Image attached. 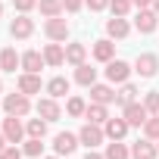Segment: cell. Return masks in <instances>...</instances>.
I'll return each instance as SVG.
<instances>
[{
  "label": "cell",
  "instance_id": "cell-36",
  "mask_svg": "<svg viewBox=\"0 0 159 159\" xmlns=\"http://www.w3.org/2000/svg\"><path fill=\"white\" fill-rule=\"evenodd\" d=\"M13 7H16L19 13H28V10H34V7H38V0H13Z\"/></svg>",
  "mask_w": 159,
  "mask_h": 159
},
{
  "label": "cell",
  "instance_id": "cell-4",
  "mask_svg": "<svg viewBox=\"0 0 159 159\" xmlns=\"http://www.w3.org/2000/svg\"><path fill=\"white\" fill-rule=\"evenodd\" d=\"M134 72H137L140 78H153V75L159 72V56H156V53H140V56L134 59Z\"/></svg>",
  "mask_w": 159,
  "mask_h": 159
},
{
  "label": "cell",
  "instance_id": "cell-31",
  "mask_svg": "<svg viewBox=\"0 0 159 159\" xmlns=\"http://www.w3.org/2000/svg\"><path fill=\"white\" fill-rule=\"evenodd\" d=\"M131 0H109V10H112V16H128L131 13Z\"/></svg>",
  "mask_w": 159,
  "mask_h": 159
},
{
  "label": "cell",
  "instance_id": "cell-2",
  "mask_svg": "<svg viewBox=\"0 0 159 159\" xmlns=\"http://www.w3.org/2000/svg\"><path fill=\"white\" fill-rule=\"evenodd\" d=\"M103 137H106V131H103V125H94V122H88L81 131H78V140H81L88 150H94V147H100L103 143Z\"/></svg>",
  "mask_w": 159,
  "mask_h": 159
},
{
  "label": "cell",
  "instance_id": "cell-24",
  "mask_svg": "<svg viewBox=\"0 0 159 159\" xmlns=\"http://www.w3.org/2000/svg\"><path fill=\"white\" fill-rule=\"evenodd\" d=\"M47 94H50L53 100H59V97H66V94H69V81H66L62 75H56V78H50V81H47Z\"/></svg>",
  "mask_w": 159,
  "mask_h": 159
},
{
  "label": "cell",
  "instance_id": "cell-3",
  "mask_svg": "<svg viewBox=\"0 0 159 159\" xmlns=\"http://www.w3.org/2000/svg\"><path fill=\"white\" fill-rule=\"evenodd\" d=\"M131 72H134V69H131L125 59H109V62H106V78H109L112 84H125Z\"/></svg>",
  "mask_w": 159,
  "mask_h": 159
},
{
  "label": "cell",
  "instance_id": "cell-9",
  "mask_svg": "<svg viewBox=\"0 0 159 159\" xmlns=\"http://www.w3.org/2000/svg\"><path fill=\"white\" fill-rule=\"evenodd\" d=\"M38 116L47 119V122H59L62 109H59V103H56L53 97H44V100H38Z\"/></svg>",
  "mask_w": 159,
  "mask_h": 159
},
{
  "label": "cell",
  "instance_id": "cell-35",
  "mask_svg": "<svg viewBox=\"0 0 159 159\" xmlns=\"http://www.w3.org/2000/svg\"><path fill=\"white\" fill-rule=\"evenodd\" d=\"M84 3H88L91 13H103V10L109 7V0H84Z\"/></svg>",
  "mask_w": 159,
  "mask_h": 159
},
{
  "label": "cell",
  "instance_id": "cell-8",
  "mask_svg": "<svg viewBox=\"0 0 159 159\" xmlns=\"http://www.w3.org/2000/svg\"><path fill=\"white\" fill-rule=\"evenodd\" d=\"M44 31H47V38L50 41H66L69 38V22L62 19V16H53V19H47V25H44Z\"/></svg>",
  "mask_w": 159,
  "mask_h": 159
},
{
  "label": "cell",
  "instance_id": "cell-12",
  "mask_svg": "<svg viewBox=\"0 0 159 159\" xmlns=\"http://www.w3.org/2000/svg\"><path fill=\"white\" fill-rule=\"evenodd\" d=\"M128 31H131V25L125 22V16H112V19H106V34H109V38L122 41V38H128Z\"/></svg>",
  "mask_w": 159,
  "mask_h": 159
},
{
  "label": "cell",
  "instance_id": "cell-39",
  "mask_svg": "<svg viewBox=\"0 0 159 159\" xmlns=\"http://www.w3.org/2000/svg\"><path fill=\"white\" fill-rule=\"evenodd\" d=\"M7 147H10V140H7V134H3V131H0V153H3Z\"/></svg>",
  "mask_w": 159,
  "mask_h": 159
},
{
  "label": "cell",
  "instance_id": "cell-19",
  "mask_svg": "<svg viewBox=\"0 0 159 159\" xmlns=\"http://www.w3.org/2000/svg\"><path fill=\"white\" fill-rule=\"evenodd\" d=\"M75 81L81 84V88H91V84H97V69H91L88 62L75 66Z\"/></svg>",
  "mask_w": 159,
  "mask_h": 159
},
{
  "label": "cell",
  "instance_id": "cell-7",
  "mask_svg": "<svg viewBox=\"0 0 159 159\" xmlns=\"http://www.w3.org/2000/svg\"><path fill=\"white\" fill-rule=\"evenodd\" d=\"M122 116H125V122H128L131 128H143V122L150 119V112H147V106H143V103H137V100H134V103H128Z\"/></svg>",
  "mask_w": 159,
  "mask_h": 159
},
{
  "label": "cell",
  "instance_id": "cell-41",
  "mask_svg": "<svg viewBox=\"0 0 159 159\" xmlns=\"http://www.w3.org/2000/svg\"><path fill=\"white\" fill-rule=\"evenodd\" d=\"M153 10H156V13H159V0H153Z\"/></svg>",
  "mask_w": 159,
  "mask_h": 159
},
{
  "label": "cell",
  "instance_id": "cell-21",
  "mask_svg": "<svg viewBox=\"0 0 159 159\" xmlns=\"http://www.w3.org/2000/svg\"><path fill=\"white\" fill-rule=\"evenodd\" d=\"M19 66H22V56L13 47H3V53H0V69H3V72H16Z\"/></svg>",
  "mask_w": 159,
  "mask_h": 159
},
{
  "label": "cell",
  "instance_id": "cell-26",
  "mask_svg": "<svg viewBox=\"0 0 159 159\" xmlns=\"http://www.w3.org/2000/svg\"><path fill=\"white\" fill-rule=\"evenodd\" d=\"M106 159H128L131 156V150L122 143V140H112V143H106V153H103Z\"/></svg>",
  "mask_w": 159,
  "mask_h": 159
},
{
  "label": "cell",
  "instance_id": "cell-33",
  "mask_svg": "<svg viewBox=\"0 0 159 159\" xmlns=\"http://www.w3.org/2000/svg\"><path fill=\"white\" fill-rule=\"evenodd\" d=\"M143 106H147L150 116H159V91H150V94L143 97Z\"/></svg>",
  "mask_w": 159,
  "mask_h": 159
},
{
  "label": "cell",
  "instance_id": "cell-34",
  "mask_svg": "<svg viewBox=\"0 0 159 159\" xmlns=\"http://www.w3.org/2000/svg\"><path fill=\"white\" fill-rule=\"evenodd\" d=\"M22 156H25V153H22V150H19L16 143H10V147H7L3 153H0V159H22Z\"/></svg>",
  "mask_w": 159,
  "mask_h": 159
},
{
  "label": "cell",
  "instance_id": "cell-40",
  "mask_svg": "<svg viewBox=\"0 0 159 159\" xmlns=\"http://www.w3.org/2000/svg\"><path fill=\"white\" fill-rule=\"evenodd\" d=\"M84 159H106V156H100V153H94V150H88V156Z\"/></svg>",
  "mask_w": 159,
  "mask_h": 159
},
{
  "label": "cell",
  "instance_id": "cell-18",
  "mask_svg": "<svg viewBox=\"0 0 159 159\" xmlns=\"http://www.w3.org/2000/svg\"><path fill=\"white\" fill-rule=\"evenodd\" d=\"M19 91L28 94V97H31V94H41V78H38L34 72H22V75H19Z\"/></svg>",
  "mask_w": 159,
  "mask_h": 159
},
{
  "label": "cell",
  "instance_id": "cell-5",
  "mask_svg": "<svg viewBox=\"0 0 159 159\" xmlns=\"http://www.w3.org/2000/svg\"><path fill=\"white\" fill-rule=\"evenodd\" d=\"M78 134H69V131H59L56 137H53V150H56V156H69V153H75L78 150Z\"/></svg>",
  "mask_w": 159,
  "mask_h": 159
},
{
  "label": "cell",
  "instance_id": "cell-15",
  "mask_svg": "<svg viewBox=\"0 0 159 159\" xmlns=\"http://www.w3.org/2000/svg\"><path fill=\"white\" fill-rule=\"evenodd\" d=\"M44 66H47V59H44L41 50H28V53H22V69H25V72H34V75H38Z\"/></svg>",
  "mask_w": 159,
  "mask_h": 159
},
{
  "label": "cell",
  "instance_id": "cell-6",
  "mask_svg": "<svg viewBox=\"0 0 159 159\" xmlns=\"http://www.w3.org/2000/svg\"><path fill=\"white\" fill-rule=\"evenodd\" d=\"M156 25H159V13L156 10H137V19H134V28L140 31V34H150V31H156Z\"/></svg>",
  "mask_w": 159,
  "mask_h": 159
},
{
  "label": "cell",
  "instance_id": "cell-27",
  "mask_svg": "<svg viewBox=\"0 0 159 159\" xmlns=\"http://www.w3.org/2000/svg\"><path fill=\"white\" fill-rule=\"evenodd\" d=\"M134 100H137V88L125 81V84H122V91L116 94V103H119V106H128V103H134Z\"/></svg>",
  "mask_w": 159,
  "mask_h": 159
},
{
  "label": "cell",
  "instance_id": "cell-13",
  "mask_svg": "<svg viewBox=\"0 0 159 159\" xmlns=\"http://www.w3.org/2000/svg\"><path fill=\"white\" fill-rule=\"evenodd\" d=\"M128 128H131V125L125 122V116H122V119H106V125H103V131H106L109 140H122V137L128 134Z\"/></svg>",
  "mask_w": 159,
  "mask_h": 159
},
{
  "label": "cell",
  "instance_id": "cell-14",
  "mask_svg": "<svg viewBox=\"0 0 159 159\" xmlns=\"http://www.w3.org/2000/svg\"><path fill=\"white\" fill-rule=\"evenodd\" d=\"M112 56H116V44H112V38H100V41H94V59L109 62Z\"/></svg>",
  "mask_w": 159,
  "mask_h": 159
},
{
  "label": "cell",
  "instance_id": "cell-43",
  "mask_svg": "<svg viewBox=\"0 0 159 159\" xmlns=\"http://www.w3.org/2000/svg\"><path fill=\"white\" fill-rule=\"evenodd\" d=\"M44 159H56V156H44Z\"/></svg>",
  "mask_w": 159,
  "mask_h": 159
},
{
  "label": "cell",
  "instance_id": "cell-25",
  "mask_svg": "<svg viewBox=\"0 0 159 159\" xmlns=\"http://www.w3.org/2000/svg\"><path fill=\"white\" fill-rule=\"evenodd\" d=\"M25 134L44 140V134H47V119H41V116H38V119H28V122H25Z\"/></svg>",
  "mask_w": 159,
  "mask_h": 159
},
{
  "label": "cell",
  "instance_id": "cell-20",
  "mask_svg": "<svg viewBox=\"0 0 159 159\" xmlns=\"http://www.w3.org/2000/svg\"><path fill=\"white\" fill-rule=\"evenodd\" d=\"M44 59H47V66H62V62H66V47L56 44V41L47 44V47H44Z\"/></svg>",
  "mask_w": 159,
  "mask_h": 159
},
{
  "label": "cell",
  "instance_id": "cell-32",
  "mask_svg": "<svg viewBox=\"0 0 159 159\" xmlns=\"http://www.w3.org/2000/svg\"><path fill=\"white\" fill-rule=\"evenodd\" d=\"M41 150H44L41 137H28V140H25V147H22V153H25V156H41Z\"/></svg>",
  "mask_w": 159,
  "mask_h": 159
},
{
  "label": "cell",
  "instance_id": "cell-10",
  "mask_svg": "<svg viewBox=\"0 0 159 159\" xmlns=\"http://www.w3.org/2000/svg\"><path fill=\"white\" fill-rule=\"evenodd\" d=\"M3 134H7V140H10V143H19V140L25 137V125L19 122V116L3 119Z\"/></svg>",
  "mask_w": 159,
  "mask_h": 159
},
{
  "label": "cell",
  "instance_id": "cell-29",
  "mask_svg": "<svg viewBox=\"0 0 159 159\" xmlns=\"http://www.w3.org/2000/svg\"><path fill=\"white\" fill-rule=\"evenodd\" d=\"M84 109H88V103H84L81 97H69V100H66V112L75 116V119H78V116H84Z\"/></svg>",
  "mask_w": 159,
  "mask_h": 159
},
{
  "label": "cell",
  "instance_id": "cell-11",
  "mask_svg": "<svg viewBox=\"0 0 159 159\" xmlns=\"http://www.w3.org/2000/svg\"><path fill=\"white\" fill-rule=\"evenodd\" d=\"M10 34H13V38H19V41H22V38H31V34H34V22H31V19L22 13L19 19H13V25H10Z\"/></svg>",
  "mask_w": 159,
  "mask_h": 159
},
{
  "label": "cell",
  "instance_id": "cell-28",
  "mask_svg": "<svg viewBox=\"0 0 159 159\" xmlns=\"http://www.w3.org/2000/svg\"><path fill=\"white\" fill-rule=\"evenodd\" d=\"M38 7H41V13L47 19H53V16L62 13V0H38Z\"/></svg>",
  "mask_w": 159,
  "mask_h": 159
},
{
  "label": "cell",
  "instance_id": "cell-30",
  "mask_svg": "<svg viewBox=\"0 0 159 159\" xmlns=\"http://www.w3.org/2000/svg\"><path fill=\"white\" fill-rule=\"evenodd\" d=\"M143 134H147L150 140H159V116H150V119L143 122Z\"/></svg>",
  "mask_w": 159,
  "mask_h": 159
},
{
  "label": "cell",
  "instance_id": "cell-37",
  "mask_svg": "<svg viewBox=\"0 0 159 159\" xmlns=\"http://www.w3.org/2000/svg\"><path fill=\"white\" fill-rule=\"evenodd\" d=\"M81 7H84V0H62V10L66 13H78Z\"/></svg>",
  "mask_w": 159,
  "mask_h": 159
},
{
  "label": "cell",
  "instance_id": "cell-38",
  "mask_svg": "<svg viewBox=\"0 0 159 159\" xmlns=\"http://www.w3.org/2000/svg\"><path fill=\"white\" fill-rule=\"evenodd\" d=\"M131 3H134V7H137V10H147V7H150V3H153V0H131Z\"/></svg>",
  "mask_w": 159,
  "mask_h": 159
},
{
  "label": "cell",
  "instance_id": "cell-22",
  "mask_svg": "<svg viewBox=\"0 0 159 159\" xmlns=\"http://www.w3.org/2000/svg\"><path fill=\"white\" fill-rule=\"evenodd\" d=\"M84 119H88V122H94V125H106V119H109V109H106L103 103H91V106L84 109Z\"/></svg>",
  "mask_w": 159,
  "mask_h": 159
},
{
  "label": "cell",
  "instance_id": "cell-23",
  "mask_svg": "<svg viewBox=\"0 0 159 159\" xmlns=\"http://www.w3.org/2000/svg\"><path fill=\"white\" fill-rule=\"evenodd\" d=\"M84 56H88V47H84V44H69V47H66V62H69V66H81Z\"/></svg>",
  "mask_w": 159,
  "mask_h": 159
},
{
  "label": "cell",
  "instance_id": "cell-17",
  "mask_svg": "<svg viewBox=\"0 0 159 159\" xmlns=\"http://www.w3.org/2000/svg\"><path fill=\"white\" fill-rule=\"evenodd\" d=\"M156 153H159V147H153V140H150V137H147V140L131 143V156H134V159H156Z\"/></svg>",
  "mask_w": 159,
  "mask_h": 159
},
{
  "label": "cell",
  "instance_id": "cell-45",
  "mask_svg": "<svg viewBox=\"0 0 159 159\" xmlns=\"http://www.w3.org/2000/svg\"><path fill=\"white\" fill-rule=\"evenodd\" d=\"M156 143H159V140H156Z\"/></svg>",
  "mask_w": 159,
  "mask_h": 159
},
{
  "label": "cell",
  "instance_id": "cell-1",
  "mask_svg": "<svg viewBox=\"0 0 159 159\" xmlns=\"http://www.w3.org/2000/svg\"><path fill=\"white\" fill-rule=\"evenodd\" d=\"M3 109H7V116H28V109H31V103H28V94H7L3 97Z\"/></svg>",
  "mask_w": 159,
  "mask_h": 159
},
{
  "label": "cell",
  "instance_id": "cell-16",
  "mask_svg": "<svg viewBox=\"0 0 159 159\" xmlns=\"http://www.w3.org/2000/svg\"><path fill=\"white\" fill-rule=\"evenodd\" d=\"M91 100L109 106V103H116V91H112L109 84H91Z\"/></svg>",
  "mask_w": 159,
  "mask_h": 159
},
{
  "label": "cell",
  "instance_id": "cell-42",
  "mask_svg": "<svg viewBox=\"0 0 159 159\" xmlns=\"http://www.w3.org/2000/svg\"><path fill=\"white\" fill-rule=\"evenodd\" d=\"M0 16H3V3H0Z\"/></svg>",
  "mask_w": 159,
  "mask_h": 159
},
{
  "label": "cell",
  "instance_id": "cell-44",
  "mask_svg": "<svg viewBox=\"0 0 159 159\" xmlns=\"http://www.w3.org/2000/svg\"><path fill=\"white\" fill-rule=\"evenodd\" d=\"M0 94H3V84H0Z\"/></svg>",
  "mask_w": 159,
  "mask_h": 159
}]
</instances>
